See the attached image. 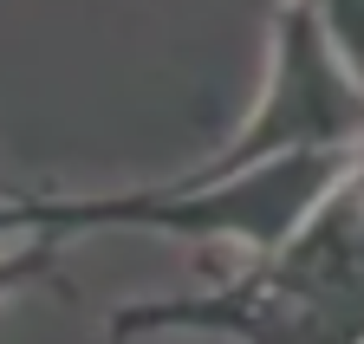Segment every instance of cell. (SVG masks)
Instances as JSON below:
<instances>
[{
    "mask_svg": "<svg viewBox=\"0 0 364 344\" xmlns=\"http://www.w3.org/2000/svg\"><path fill=\"white\" fill-rule=\"evenodd\" d=\"M318 26H326V46L338 52V65L351 72V84L364 91V0H351V7H318Z\"/></svg>",
    "mask_w": 364,
    "mask_h": 344,
    "instance_id": "3957f363",
    "label": "cell"
},
{
    "mask_svg": "<svg viewBox=\"0 0 364 344\" xmlns=\"http://www.w3.org/2000/svg\"><path fill=\"white\" fill-rule=\"evenodd\" d=\"M33 286L72 292L59 279V240H14V247H0V306L20 299V292H33Z\"/></svg>",
    "mask_w": 364,
    "mask_h": 344,
    "instance_id": "7a4b0ae2",
    "label": "cell"
},
{
    "mask_svg": "<svg viewBox=\"0 0 364 344\" xmlns=\"http://www.w3.org/2000/svg\"><path fill=\"white\" fill-rule=\"evenodd\" d=\"M358 150H364V91L326 46L318 7H280L273 13V65L254 111L228 131V143H215L176 182H228V176H254L267 162L358 156Z\"/></svg>",
    "mask_w": 364,
    "mask_h": 344,
    "instance_id": "6da1fadb",
    "label": "cell"
}]
</instances>
